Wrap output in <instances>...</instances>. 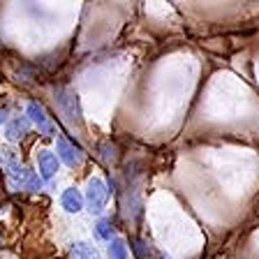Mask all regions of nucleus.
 I'll return each instance as SVG.
<instances>
[{
	"instance_id": "obj_6",
	"label": "nucleus",
	"mask_w": 259,
	"mask_h": 259,
	"mask_svg": "<svg viewBox=\"0 0 259 259\" xmlns=\"http://www.w3.org/2000/svg\"><path fill=\"white\" fill-rule=\"evenodd\" d=\"M37 164H39V174H42L44 181L54 178L58 174V155L51 151H42L37 155Z\"/></svg>"
},
{
	"instance_id": "obj_7",
	"label": "nucleus",
	"mask_w": 259,
	"mask_h": 259,
	"mask_svg": "<svg viewBox=\"0 0 259 259\" xmlns=\"http://www.w3.org/2000/svg\"><path fill=\"white\" fill-rule=\"evenodd\" d=\"M28 130H30V120L26 116H16L7 123V139L10 141H21L23 137L28 135Z\"/></svg>"
},
{
	"instance_id": "obj_13",
	"label": "nucleus",
	"mask_w": 259,
	"mask_h": 259,
	"mask_svg": "<svg viewBox=\"0 0 259 259\" xmlns=\"http://www.w3.org/2000/svg\"><path fill=\"white\" fill-rule=\"evenodd\" d=\"M132 248H135V252H137V257H139V259H146L148 254H151V250L146 248V243H144V241H137L135 245H132Z\"/></svg>"
},
{
	"instance_id": "obj_11",
	"label": "nucleus",
	"mask_w": 259,
	"mask_h": 259,
	"mask_svg": "<svg viewBox=\"0 0 259 259\" xmlns=\"http://www.w3.org/2000/svg\"><path fill=\"white\" fill-rule=\"evenodd\" d=\"M109 257L111 259H127V248L123 241H111L109 245Z\"/></svg>"
},
{
	"instance_id": "obj_8",
	"label": "nucleus",
	"mask_w": 259,
	"mask_h": 259,
	"mask_svg": "<svg viewBox=\"0 0 259 259\" xmlns=\"http://www.w3.org/2000/svg\"><path fill=\"white\" fill-rule=\"evenodd\" d=\"M60 201H63V208L67 210V213H79V210L83 208V197H81V192L74 190V188L65 190Z\"/></svg>"
},
{
	"instance_id": "obj_10",
	"label": "nucleus",
	"mask_w": 259,
	"mask_h": 259,
	"mask_svg": "<svg viewBox=\"0 0 259 259\" xmlns=\"http://www.w3.org/2000/svg\"><path fill=\"white\" fill-rule=\"evenodd\" d=\"M0 164L5 167V171L7 169H12L14 164H19V155L12 151L10 146H3V148H0Z\"/></svg>"
},
{
	"instance_id": "obj_12",
	"label": "nucleus",
	"mask_w": 259,
	"mask_h": 259,
	"mask_svg": "<svg viewBox=\"0 0 259 259\" xmlns=\"http://www.w3.org/2000/svg\"><path fill=\"white\" fill-rule=\"evenodd\" d=\"M111 234H113L111 220H100L97 222V236L104 238V241H111Z\"/></svg>"
},
{
	"instance_id": "obj_14",
	"label": "nucleus",
	"mask_w": 259,
	"mask_h": 259,
	"mask_svg": "<svg viewBox=\"0 0 259 259\" xmlns=\"http://www.w3.org/2000/svg\"><path fill=\"white\" fill-rule=\"evenodd\" d=\"M102 157H104V160H107V162L116 160V157H118V155H116V146H109V144H104V146H102Z\"/></svg>"
},
{
	"instance_id": "obj_9",
	"label": "nucleus",
	"mask_w": 259,
	"mask_h": 259,
	"mask_svg": "<svg viewBox=\"0 0 259 259\" xmlns=\"http://www.w3.org/2000/svg\"><path fill=\"white\" fill-rule=\"evenodd\" d=\"M70 257L72 259H100V254H97V250L93 248V245H88V243H74L70 250Z\"/></svg>"
},
{
	"instance_id": "obj_4",
	"label": "nucleus",
	"mask_w": 259,
	"mask_h": 259,
	"mask_svg": "<svg viewBox=\"0 0 259 259\" xmlns=\"http://www.w3.org/2000/svg\"><path fill=\"white\" fill-rule=\"evenodd\" d=\"M56 146H58V157L67 167H81V164H83V151H81V146H76L74 141L65 139V137H58Z\"/></svg>"
},
{
	"instance_id": "obj_5",
	"label": "nucleus",
	"mask_w": 259,
	"mask_h": 259,
	"mask_svg": "<svg viewBox=\"0 0 259 259\" xmlns=\"http://www.w3.org/2000/svg\"><path fill=\"white\" fill-rule=\"evenodd\" d=\"M28 120L37 125V130L42 132L44 137L54 135V123H51V118H49L47 109H44L39 102H30V104H28Z\"/></svg>"
},
{
	"instance_id": "obj_3",
	"label": "nucleus",
	"mask_w": 259,
	"mask_h": 259,
	"mask_svg": "<svg viewBox=\"0 0 259 259\" xmlns=\"http://www.w3.org/2000/svg\"><path fill=\"white\" fill-rule=\"evenodd\" d=\"M7 176H10L12 181H14V185H19L21 190H28V192H37V190H42V178L32 171V169L23 167L21 162L14 164L12 169H7Z\"/></svg>"
},
{
	"instance_id": "obj_15",
	"label": "nucleus",
	"mask_w": 259,
	"mask_h": 259,
	"mask_svg": "<svg viewBox=\"0 0 259 259\" xmlns=\"http://www.w3.org/2000/svg\"><path fill=\"white\" fill-rule=\"evenodd\" d=\"M7 113H10L7 111V107H0V123H5L7 120Z\"/></svg>"
},
{
	"instance_id": "obj_1",
	"label": "nucleus",
	"mask_w": 259,
	"mask_h": 259,
	"mask_svg": "<svg viewBox=\"0 0 259 259\" xmlns=\"http://www.w3.org/2000/svg\"><path fill=\"white\" fill-rule=\"evenodd\" d=\"M54 100L58 104L60 113L70 123H74V125L81 123V104H79V95L74 91H70V88H56Z\"/></svg>"
},
{
	"instance_id": "obj_2",
	"label": "nucleus",
	"mask_w": 259,
	"mask_h": 259,
	"mask_svg": "<svg viewBox=\"0 0 259 259\" xmlns=\"http://www.w3.org/2000/svg\"><path fill=\"white\" fill-rule=\"evenodd\" d=\"M109 199V190L104 185V181L100 178H91L86 185V206L91 213H102L104 206H107Z\"/></svg>"
}]
</instances>
